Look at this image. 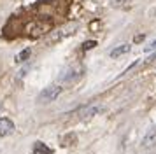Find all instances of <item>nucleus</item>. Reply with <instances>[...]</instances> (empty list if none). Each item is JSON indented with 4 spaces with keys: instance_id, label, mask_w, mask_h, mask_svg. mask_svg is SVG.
<instances>
[{
    "instance_id": "f257e3e1",
    "label": "nucleus",
    "mask_w": 156,
    "mask_h": 154,
    "mask_svg": "<svg viewBox=\"0 0 156 154\" xmlns=\"http://www.w3.org/2000/svg\"><path fill=\"white\" fill-rule=\"evenodd\" d=\"M60 93H62V86H58V84H51L48 88H44L41 93H39V103H49V102H55L58 96H60Z\"/></svg>"
},
{
    "instance_id": "ddd939ff",
    "label": "nucleus",
    "mask_w": 156,
    "mask_h": 154,
    "mask_svg": "<svg viewBox=\"0 0 156 154\" xmlns=\"http://www.w3.org/2000/svg\"><path fill=\"white\" fill-rule=\"evenodd\" d=\"M114 2H116L118 5H125V4H128V2H130V0H114Z\"/></svg>"
},
{
    "instance_id": "20e7f679",
    "label": "nucleus",
    "mask_w": 156,
    "mask_h": 154,
    "mask_svg": "<svg viewBox=\"0 0 156 154\" xmlns=\"http://www.w3.org/2000/svg\"><path fill=\"white\" fill-rule=\"evenodd\" d=\"M76 26H77V25H69V26H65V28H62V30H58V32H55V33L51 35L49 39H48V42L60 40V39H63V37H67V35L74 33V32H76L74 28H76Z\"/></svg>"
},
{
    "instance_id": "6e6552de",
    "label": "nucleus",
    "mask_w": 156,
    "mask_h": 154,
    "mask_svg": "<svg viewBox=\"0 0 156 154\" xmlns=\"http://www.w3.org/2000/svg\"><path fill=\"white\" fill-rule=\"evenodd\" d=\"M34 154H53V151L44 142H35L34 144Z\"/></svg>"
},
{
    "instance_id": "7ed1b4c3",
    "label": "nucleus",
    "mask_w": 156,
    "mask_h": 154,
    "mask_svg": "<svg viewBox=\"0 0 156 154\" xmlns=\"http://www.w3.org/2000/svg\"><path fill=\"white\" fill-rule=\"evenodd\" d=\"M81 75H83V67H72V68L65 70L63 74L60 75V81H63V82H74Z\"/></svg>"
},
{
    "instance_id": "9d476101",
    "label": "nucleus",
    "mask_w": 156,
    "mask_h": 154,
    "mask_svg": "<svg viewBox=\"0 0 156 154\" xmlns=\"http://www.w3.org/2000/svg\"><path fill=\"white\" fill-rule=\"evenodd\" d=\"M32 54V51L30 49H25V51H21L20 54L16 56V61L18 63H21V61H25V60H28V56Z\"/></svg>"
},
{
    "instance_id": "f8f14e48",
    "label": "nucleus",
    "mask_w": 156,
    "mask_h": 154,
    "mask_svg": "<svg viewBox=\"0 0 156 154\" xmlns=\"http://www.w3.org/2000/svg\"><path fill=\"white\" fill-rule=\"evenodd\" d=\"M95 46H97V42L90 40V42H86V44H84V49H91V47H95Z\"/></svg>"
},
{
    "instance_id": "0eeeda50",
    "label": "nucleus",
    "mask_w": 156,
    "mask_h": 154,
    "mask_svg": "<svg viewBox=\"0 0 156 154\" xmlns=\"http://www.w3.org/2000/svg\"><path fill=\"white\" fill-rule=\"evenodd\" d=\"M154 142H156V126L154 128H151V130L146 133V137H144V140H142V145L149 147V145H153Z\"/></svg>"
},
{
    "instance_id": "f03ea898",
    "label": "nucleus",
    "mask_w": 156,
    "mask_h": 154,
    "mask_svg": "<svg viewBox=\"0 0 156 154\" xmlns=\"http://www.w3.org/2000/svg\"><path fill=\"white\" fill-rule=\"evenodd\" d=\"M49 26H51L49 23L34 21V23H30V25H28V35H30V37H39V35H42L44 32H48Z\"/></svg>"
},
{
    "instance_id": "1a4fd4ad",
    "label": "nucleus",
    "mask_w": 156,
    "mask_h": 154,
    "mask_svg": "<svg viewBox=\"0 0 156 154\" xmlns=\"http://www.w3.org/2000/svg\"><path fill=\"white\" fill-rule=\"evenodd\" d=\"M102 110V107H98V105H95V107H91V109H88V110L83 112V116H81V119H90L93 117L95 114H98V112Z\"/></svg>"
},
{
    "instance_id": "9b49d317",
    "label": "nucleus",
    "mask_w": 156,
    "mask_h": 154,
    "mask_svg": "<svg viewBox=\"0 0 156 154\" xmlns=\"http://www.w3.org/2000/svg\"><path fill=\"white\" fill-rule=\"evenodd\" d=\"M153 49H156V39H154V40H151V42H149L147 46L144 47V51H146V53H149V51H153Z\"/></svg>"
},
{
    "instance_id": "39448f33",
    "label": "nucleus",
    "mask_w": 156,
    "mask_h": 154,
    "mask_svg": "<svg viewBox=\"0 0 156 154\" xmlns=\"http://www.w3.org/2000/svg\"><path fill=\"white\" fill-rule=\"evenodd\" d=\"M14 131V123L9 117H0V137H7Z\"/></svg>"
},
{
    "instance_id": "423d86ee",
    "label": "nucleus",
    "mask_w": 156,
    "mask_h": 154,
    "mask_svg": "<svg viewBox=\"0 0 156 154\" xmlns=\"http://www.w3.org/2000/svg\"><path fill=\"white\" fill-rule=\"evenodd\" d=\"M130 49H132L130 44H121V46H118V47H114L112 51H111V58H119V56L130 53Z\"/></svg>"
}]
</instances>
